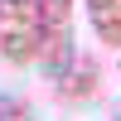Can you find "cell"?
<instances>
[{
	"label": "cell",
	"mask_w": 121,
	"mask_h": 121,
	"mask_svg": "<svg viewBox=\"0 0 121 121\" xmlns=\"http://www.w3.org/2000/svg\"><path fill=\"white\" fill-rule=\"evenodd\" d=\"M39 34H44V5L39 0H0V58L15 68L39 63Z\"/></svg>",
	"instance_id": "1"
},
{
	"label": "cell",
	"mask_w": 121,
	"mask_h": 121,
	"mask_svg": "<svg viewBox=\"0 0 121 121\" xmlns=\"http://www.w3.org/2000/svg\"><path fill=\"white\" fill-rule=\"evenodd\" d=\"M44 5V34H39V63L48 78H58L73 63V0H39Z\"/></svg>",
	"instance_id": "2"
},
{
	"label": "cell",
	"mask_w": 121,
	"mask_h": 121,
	"mask_svg": "<svg viewBox=\"0 0 121 121\" xmlns=\"http://www.w3.org/2000/svg\"><path fill=\"white\" fill-rule=\"evenodd\" d=\"M53 92L63 97V102H87V97H97V63L73 53V63L53 78Z\"/></svg>",
	"instance_id": "3"
},
{
	"label": "cell",
	"mask_w": 121,
	"mask_h": 121,
	"mask_svg": "<svg viewBox=\"0 0 121 121\" xmlns=\"http://www.w3.org/2000/svg\"><path fill=\"white\" fill-rule=\"evenodd\" d=\"M87 19L107 48H121V0H87Z\"/></svg>",
	"instance_id": "4"
},
{
	"label": "cell",
	"mask_w": 121,
	"mask_h": 121,
	"mask_svg": "<svg viewBox=\"0 0 121 121\" xmlns=\"http://www.w3.org/2000/svg\"><path fill=\"white\" fill-rule=\"evenodd\" d=\"M0 121H29V107L10 97V102H0Z\"/></svg>",
	"instance_id": "5"
}]
</instances>
